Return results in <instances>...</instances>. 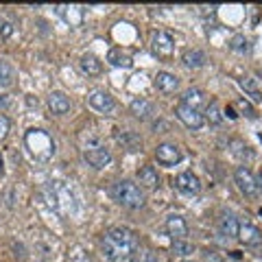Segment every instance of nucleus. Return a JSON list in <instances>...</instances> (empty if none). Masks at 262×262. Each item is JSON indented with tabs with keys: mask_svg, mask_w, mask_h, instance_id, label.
<instances>
[{
	"mask_svg": "<svg viewBox=\"0 0 262 262\" xmlns=\"http://www.w3.org/2000/svg\"><path fill=\"white\" fill-rule=\"evenodd\" d=\"M151 48H153V53L158 55V57H170L175 51V42H173V37L168 35L166 31H155L153 33V37H151Z\"/></svg>",
	"mask_w": 262,
	"mask_h": 262,
	"instance_id": "7",
	"label": "nucleus"
},
{
	"mask_svg": "<svg viewBox=\"0 0 262 262\" xmlns=\"http://www.w3.org/2000/svg\"><path fill=\"white\" fill-rule=\"evenodd\" d=\"M15 83V68L7 59H0V88H11Z\"/></svg>",
	"mask_w": 262,
	"mask_h": 262,
	"instance_id": "24",
	"label": "nucleus"
},
{
	"mask_svg": "<svg viewBox=\"0 0 262 262\" xmlns=\"http://www.w3.org/2000/svg\"><path fill=\"white\" fill-rule=\"evenodd\" d=\"M155 88H158L160 92H164V94H173L175 90L179 88V79L175 75H170V72L162 70V72L155 75Z\"/></svg>",
	"mask_w": 262,
	"mask_h": 262,
	"instance_id": "16",
	"label": "nucleus"
},
{
	"mask_svg": "<svg viewBox=\"0 0 262 262\" xmlns=\"http://www.w3.org/2000/svg\"><path fill=\"white\" fill-rule=\"evenodd\" d=\"M0 175H3V158H0Z\"/></svg>",
	"mask_w": 262,
	"mask_h": 262,
	"instance_id": "37",
	"label": "nucleus"
},
{
	"mask_svg": "<svg viewBox=\"0 0 262 262\" xmlns=\"http://www.w3.org/2000/svg\"><path fill=\"white\" fill-rule=\"evenodd\" d=\"M238 107H241L243 112H247V116H249V118H256V112H253V110H251V105H249L247 101H245V98H243V101L238 103Z\"/></svg>",
	"mask_w": 262,
	"mask_h": 262,
	"instance_id": "34",
	"label": "nucleus"
},
{
	"mask_svg": "<svg viewBox=\"0 0 262 262\" xmlns=\"http://www.w3.org/2000/svg\"><path fill=\"white\" fill-rule=\"evenodd\" d=\"M236 238H238L243 245H247V247H258V245H262V232L251 223H241Z\"/></svg>",
	"mask_w": 262,
	"mask_h": 262,
	"instance_id": "11",
	"label": "nucleus"
},
{
	"mask_svg": "<svg viewBox=\"0 0 262 262\" xmlns=\"http://www.w3.org/2000/svg\"><path fill=\"white\" fill-rule=\"evenodd\" d=\"M208 61V57L203 51H199V48H188V51L182 55V63L186 66V68L190 70H196V68H203Z\"/></svg>",
	"mask_w": 262,
	"mask_h": 262,
	"instance_id": "18",
	"label": "nucleus"
},
{
	"mask_svg": "<svg viewBox=\"0 0 262 262\" xmlns=\"http://www.w3.org/2000/svg\"><path fill=\"white\" fill-rule=\"evenodd\" d=\"M238 221L234 214H221L219 219V234L225 236V238H236L238 236Z\"/></svg>",
	"mask_w": 262,
	"mask_h": 262,
	"instance_id": "19",
	"label": "nucleus"
},
{
	"mask_svg": "<svg viewBox=\"0 0 262 262\" xmlns=\"http://www.w3.org/2000/svg\"><path fill=\"white\" fill-rule=\"evenodd\" d=\"M136 262H160V258L155 256L153 251H140V253H136Z\"/></svg>",
	"mask_w": 262,
	"mask_h": 262,
	"instance_id": "31",
	"label": "nucleus"
},
{
	"mask_svg": "<svg viewBox=\"0 0 262 262\" xmlns=\"http://www.w3.org/2000/svg\"><path fill=\"white\" fill-rule=\"evenodd\" d=\"M129 112L140 120H149L155 114V105L151 101H146V98H134L131 105H129Z\"/></svg>",
	"mask_w": 262,
	"mask_h": 262,
	"instance_id": "15",
	"label": "nucleus"
},
{
	"mask_svg": "<svg viewBox=\"0 0 262 262\" xmlns=\"http://www.w3.org/2000/svg\"><path fill=\"white\" fill-rule=\"evenodd\" d=\"M175 188L179 192H184V194H199L201 192V182H199V177H196L194 173L184 170V173H179L175 177Z\"/></svg>",
	"mask_w": 262,
	"mask_h": 262,
	"instance_id": "9",
	"label": "nucleus"
},
{
	"mask_svg": "<svg viewBox=\"0 0 262 262\" xmlns=\"http://www.w3.org/2000/svg\"><path fill=\"white\" fill-rule=\"evenodd\" d=\"M13 24L9 22V20H5L3 18V15H0V37H3V39H7V37H11L13 35Z\"/></svg>",
	"mask_w": 262,
	"mask_h": 262,
	"instance_id": "30",
	"label": "nucleus"
},
{
	"mask_svg": "<svg viewBox=\"0 0 262 262\" xmlns=\"http://www.w3.org/2000/svg\"><path fill=\"white\" fill-rule=\"evenodd\" d=\"M203 260H206V262H223V258H221L216 251H210V249L203 251Z\"/></svg>",
	"mask_w": 262,
	"mask_h": 262,
	"instance_id": "33",
	"label": "nucleus"
},
{
	"mask_svg": "<svg viewBox=\"0 0 262 262\" xmlns=\"http://www.w3.org/2000/svg\"><path fill=\"white\" fill-rule=\"evenodd\" d=\"M138 182H140V186H144L146 190H155V188L160 186V175L153 166H142L138 170Z\"/></svg>",
	"mask_w": 262,
	"mask_h": 262,
	"instance_id": "20",
	"label": "nucleus"
},
{
	"mask_svg": "<svg viewBox=\"0 0 262 262\" xmlns=\"http://www.w3.org/2000/svg\"><path fill=\"white\" fill-rule=\"evenodd\" d=\"M116 140L125 146L127 151H138L142 146V138L136 134V131H120L116 129Z\"/></svg>",
	"mask_w": 262,
	"mask_h": 262,
	"instance_id": "21",
	"label": "nucleus"
},
{
	"mask_svg": "<svg viewBox=\"0 0 262 262\" xmlns=\"http://www.w3.org/2000/svg\"><path fill=\"white\" fill-rule=\"evenodd\" d=\"M59 13L72 24V27L81 24V18H83V11H81V7H59Z\"/></svg>",
	"mask_w": 262,
	"mask_h": 262,
	"instance_id": "25",
	"label": "nucleus"
},
{
	"mask_svg": "<svg viewBox=\"0 0 262 262\" xmlns=\"http://www.w3.org/2000/svg\"><path fill=\"white\" fill-rule=\"evenodd\" d=\"M238 85L243 88V92L247 94L251 101H262V90H260L258 81L253 79V77H243V79H238Z\"/></svg>",
	"mask_w": 262,
	"mask_h": 262,
	"instance_id": "23",
	"label": "nucleus"
},
{
	"mask_svg": "<svg viewBox=\"0 0 262 262\" xmlns=\"http://www.w3.org/2000/svg\"><path fill=\"white\" fill-rule=\"evenodd\" d=\"M9 107H11V96L0 94V110H9Z\"/></svg>",
	"mask_w": 262,
	"mask_h": 262,
	"instance_id": "35",
	"label": "nucleus"
},
{
	"mask_svg": "<svg viewBox=\"0 0 262 262\" xmlns=\"http://www.w3.org/2000/svg\"><path fill=\"white\" fill-rule=\"evenodd\" d=\"M256 184H258V192H260V190H262V173L256 177Z\"/></svg>",
	"mask_w": 262,
	"mask_h": 262,
	"instance_id": "36",
	"label": "nucleus"
},
{
	"mask_svg": "<svg viewBox=\"0 0 262 262\" xmlns=\"http://www.w3.org/2000/svg\"><path fill=\"white\" fill-rule=\"evenodd\" d=\"M112 196L114 201L120 203L122 208H129V210H138L144 206V192L142 188L129 182V179H122V182H116L112 186Z\"/></svg>",
	"mask_w": 262,
	"mask_h": 262,
	"instance_id": "3",
	"label": "nucleus"
},
{
	"mask_svg": "<svg viewBox=\"0 0 262 262\" xmlns=\"http://www.w3.org/2000/svg\"><path fill=\"white\" fill-rule=\"evenodd\" d=\"M24 144H27L31 158L37 162H48L55 158V151H57L55 140L44 129H29L24 134Z\"/></svg>",
	"mask_w": 262,
	"mask_h": 262,
	"instance_id": "2",
	"label": "nucleus"
},
{
	"mask_svg": "<svg viewBox=\"0 0 262 262\" xmlns=\"http://www.w3.org/2000/svg\"><path fill=\"white\" fill-rule=\"evenodd\" d=\"M101 247H103V253L107 256V260L112 262H136L140 241H138V234L134 229L116 225V227H110L103 234Z\"/></svg>",
	"mask_w": 262,
	"mask_h": 262,
	"instance_id": "1",
	"label": "nucleus"
},
{
	"mask_svg": "<svg viewBox=\"0 0 262 262\" xmlns=\"http://www.w3.org/2000/svg\"><path fill=\"white\" fill-rule=\"evenodd\" d=\"M234 179H236V186L245 196H256L258 194V184H256V177L247 166H238L234 170Z\"/></svg>",
	"mask_w": 262,
	"mask_h": 262,
	"instance_id": "5",
	"label": "nucleus"
},
{
	"mask_svg": "<svg viewBox=\"0 0 262 262\" xmlns=\"http://www.w3.org/2000/svg\"><path fill=\"white\" fill-rule=\"evenodd\" d=\"M229 48H232L234 53H247L249 51V42L245 35H236L232 37V42H229Z\"/></svg>",
	"mask_w": 262,
	"mask_h": 262,
	"instance_id": "28",
	"label": "nucleus"
},
{
	"mask_svg": "<svg viewBox=\"0 0 262 262\" xmlns=\"http://www.w3.org/2000/svg\"><path fill=\"white\" fill-rule=\"evenodd\" d=\"M9 127H11L9 118H7L5 114H0V140H5V138L9 136Z\"/></svg>",
	"mask_w": 262,
	"mask_h": 262,
	"instance_id": "32",
	"label": "nucleus"
},
{
	"mask_svg": "<svg viewBox=\"0 0 262 262\" xmlns=\"http://www.w3.org/2000/svg\"><path fill=\"white\" fill-rule=\"evenodd\" d=\"M182 105L199 112L201 107H206V105H208V98H206V94H203L199 88H188L186 92L182 94Z\"/></svg>",
	"mask_w": 262,
	"mask_h": 262,
	"instance_id": "13",
	"label": "nucleus"
},
{
	"mask_svg": "<svg viewBox=\"0 0 262 262\" xmlns=\"http://www.w3.org/2000/svg\"><path fill=\"white\" fill-rule=\"evenodd\" d=\"M166 234L170 236L173 241H184L188 236V223L182 216H168L166 219Z\"/></svg>",
	"mask_w": 262,
	"mask_h": 262,
	"instance_id": "14",
	"label": "nucleus"
},
{
	"mask_svg": "<svg viewBox=\"0 0 262 262\" xmlns=\"http://www.w3.org/2000/svg\"><path fill=\"white\" fill-rule=\"evenodd\" d=\"M175 114H177V118L184 122V125L188 129H201L203 127V122H206V118H203V114L201 112H196V110H190V107H186V105L179 103L177 107H175Z\"/></svg>",
	"mask_w": 262,
	"mask_h": 262,
	"instance_id": "10",
	"label": "nucleus"
},
{
	"mask_svg": "<svg viewBox=\"0 0 262 262\" xmlns=\"http://www.w3.org/2000/svg\"><path fill=\"white\" fill-rule=\"evenodd\" d=\"M68 262H92L88 256V251L85 249H81V247H72L68 251Z\"/></svg>",
	"mask_w": 262,
	"mask_h": 262,
	"instance_id": "29",
	"label": "nucleus"
},
{
	"mask_svg": "<svg viewBox=\"0 0 262 262\" xmlns=\"http://www.w3.org/2000/svg\"><path fill=\"white\" fill-rule=\"evenodd\" d=\"M79 68H81V72H83V75H88V77H96V75H101L103 63H101V59H98L96 55L85 53V55L79 59Z\"/></svg>",
	"mask_w": 262,
	"mask_h": 262,
	"instance_id": "17",
	"label": "nucleus"
},
{
	"mask_svg": "<svg viewBox=\"0 0 262 262\" xmlns=\"http://www.w3.org/2000/svg\"><path fill=\"white\" fill-rule=\"evenodd\" d=\"M46 103H48V107H51V112H53V114H57V116H63V114H68V112H70V107H72L70 98L66 96L63 92H59V90H55V92L48 94Z\"/></svg>",
	"mask_w": 262,
	"mask_h": 262,
	"instance_id": "12",
	"label": "nucleus"
},
{
	"mask_svg": "<svg viewBox=\"0 0 262 262\" xmlns=\"http://www.w3.org/2000/svg\"><path fill=\"white\" fill-rule=\"evenodd\" d=\"M83 160L92 168H105L112 162V153H110V149H105V146H101V144L85 146L83 149Z\"/></svg>",
	"mask_w": 262,
	"mask_h": 262,
	"instance_id": "6",
	"label": "nucleus"
},
{
	"mask_svg": "<svg viewBox=\"0 0 262 262\" xmlns=\"http://www.w3.org/2000/svg\"><path fill=\"white\" fill-rule=\"evenodd\" d=\"M182 262H194V260H182Z\"/></svg>",
	"mask_w": 262,
	"mask_h": 262,
	"instance_id": "38",
	"label": "nucleus"
},
{
	"mask_svg": "<svg viewBox=\"0 0 262 262\" xmlns=\"http://www.w3.org/2000/svg\"><path fill=\"white\" fill-rule=\"evenodd\" d=\"M206 118L210 125H221V122H223V112H221L216 101H210L206 105Z\"/></svg>",
	"mask_w": 262,
	"mask_h": 262,
	"instance_id": "26",
	"label": "nucleus"
},
{
	"mask_svg": "<svg viewBox=\"0 0 262 262\" xmlns=\"http://www.w3.org/2000/svg\"><path fill=\"white\" fill-rule=\"evenodd\" d=\"M107 61L114 66V68H131V66H134V57L129 53H125L122 48H112L107 53Z\"/></svg>",
	"mask_w": 262,
	"mask_h": 262,
	"instance_id": "22",
	"label": "nucleus"
},
{
	"mask_svg": "<svg viewBox=\"0 0 262 262\" xmlns=\"http://www.w3.org/2000/svg\"><path fill=\"white\" fill-rule=\"evenodd\" d=\"M155 158H158V162L164 164V166H175V164L182 162V149H179L177 144L164 142V144H158Z\"/></svg>",
	"mask_w": 262,
	"mask_h": 262,
	"instance_id": "8",
	"label": "nucleus"
},
{
	"mask_svg": "<svg viewBox=\"0 0 262 262\" xmlns=\"http://www.w3.org/2000/svg\"><path fill=\"white\" fill-rule=\"evenodd\" d=\"M88 105L94 112L105 114V116H110V114H114V110H116V101H114V96L110 92H105V90H94V92H90Z\"/></svg>",
	"mask_w": 262,
	"mask_h": 262,
	"instance_id": "4",
	"label": "nucleus"
},
{
	"mask_svg": "<svg viewBox=\"0 0 262 262\" xmlns=\"http://www.w3.org/2000/svg\"><path fill=\"white\" fill-rule=\"evenodd\" d=\"M173 251L177 253V256H190V253L194 251V245L188 243L186 238L184 241H173Z\"/></svg>",
	"mask_w": 262,
	"mask_h": 262,
	"instance_id": "27",
	"label": "nucleus"
}]
</instances>
